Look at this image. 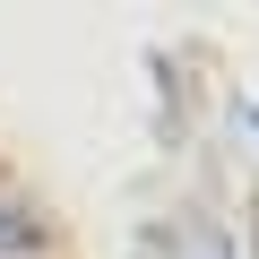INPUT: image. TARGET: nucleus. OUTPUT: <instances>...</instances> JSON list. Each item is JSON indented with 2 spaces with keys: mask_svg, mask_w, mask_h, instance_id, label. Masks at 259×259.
<instances>
[{
  "mask_svg": "<svg viewBox=\"0 0 259 259\" xmlns=\"http://www.w3.org/2000/svg\"><path fill=\"white\" fill-rule=\"evenodd\" d=\"M9 242H18V233H9V225H0V259H9Z\"/></svg>",
  "mask_w": 259,
  "mask_h": 259,
  "instance_id": "f257e3e1",
  "label": "nucleus"
},
{
  "mask_svg": "<svg viewBox=\"0 0 259 259\" xmlns=\"http://www.w3.org/2000/svg\"><path fill=\"white\" fill-rule=\"evenodd\" d=\"M9 259H18V250H9Z\"/></svg>",
  "mask_w": 259,
  "mask_h": 259,
  "instance_id": "f03ea898",
  "label": "nucleus"
}]
</instances>
